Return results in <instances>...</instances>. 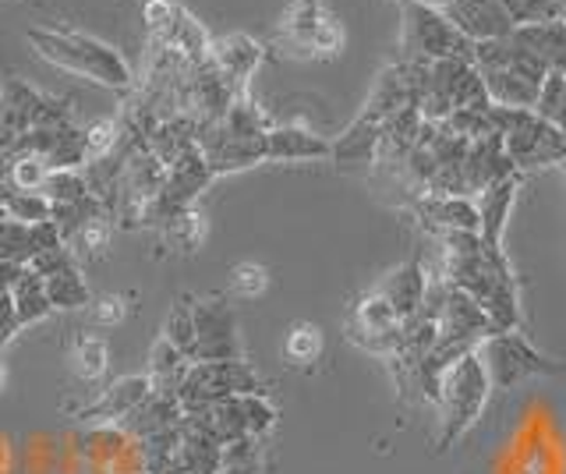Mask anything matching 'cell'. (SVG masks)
<instances>
[{
    "label": "cell",
    "instance_id": "cell-1",
    "mask_svg": "<svg viewBox=\"0 0 566 474\" xmlns=\"http://www.w3.org/2000/svg\"><path fill=\"white\" fill-rule=\"evenodd\" d=\"M439 244V276H447L457 291L474 297L500 333L521 329V287L503 249H489L478 234H450Z\"/></svg>",
    "mask_w": 566,
    "mask_h": 474
},
{
    "label": "cell",
    "instance_id": "cell-2",
    "mask_svg": "<svg viewBox=\"0 0 566 474\" xmlns=\"http://www.w3.org/2000/svg\"><path fill=\"white\" fill-rule=\"evenodd\" d=\"M25 40L43 61L64 67V72L85 75L106 89H132V67L111 43L75 29H29Z\"/></svg>",
    "mask_w": 566,
    "mask_h": 474
},
{
    "label": "cell",
    "instance_id": "cell-3",
    "mask_svg": "<svg viewBox=\"0 0 566 474\" xmlns=\"http://www.w3.org/2000/svg\"><path fill=\"white\" fill-rule=\"evenodd\" d=\"M474 67L485 82L489 99L495 107H510V110H535L538 93L548 78L545 67L524 46H517L513 36L478 43Z\"/></svg>",
    "mask_w": 566,
    "mask_h": 474
},
{
    "label": "cell",
    "instance_id": "cell-4",
    "mask_svg": "<svg viewBox=\"0 0 566 474\" xmlns=\"http://www.w3.org/2000/svg\"><path fill=\"white\" fill-rule=\"evenodd\" d=\"M489 397H492V379L482 361V350H474V355L460 358L457 365L447 368V376H442V386H439V400H436V411H439L436 446L442 453L453 450L460 439L478 425V418L485 414Z\"/></svg>",
    "mask_w": 566,
    "mask_h": 474
},
{
    "label": "cell",
    "instance_id": "cell-5",
    "mask_svg": "<svg viewBox=\"0 0 566 474\" xmlns=\"http://www.w3.org/2000/svg\"><path fill=\"white\" fill-rule=\"evenodd\" d=\"M495 125H500L503 149L517 173L563 167L566 160V135L535 110H510L495 107Z\"/></svg>",
    "mask_w": 566,
    "mask_h": 474
},
{
    "label": "cell",
    "instance_id": "cell-6",
    "mask_svg": "<svg viewBox=\"0 0 566 474\" xmlns=\"http://www.w3.org/2000/svg\"><path fill=\"white\" fill-rule=\"evenodd\" d=\"M276 50L294 61H329L344 50V25L323 0H291L276 25Z\"/></svg>",
    "mask_w": 566,
    "mask_h": 474
},
{
    "label": "cell",
    "instance_id": "cell-7",
    "mask_svg": "<svg viewBox=\"0 0 566 474\" xmlns=\"http://www.w3.org/2000/svg\"><path fill=\"white\" fill-rule=\"evenodd\" d=\"M400 61H407V64L471 61L474 64V43L447 19V11L403 4Z\"/></svg>",
    "mask_w": 566,
    "mask_h": 474
},
{
    "label": "cell",
    "instance_id": "cell-8",
    "mask_svg": "<svg viewBox=\"0 0 566 474\" xmlns=\"http://www.w3.org/2000/svg\"><path fill=\"white\" fill-rule=\"evenodd\" d=\"M489 89L478 67L471 61H436L421 64V85H418V110L424 120H447L453 110L482 107Z\"/></svg>",
    "mask_w": 566,
    "mask_h": 474
},
{
    "label": "cell",
    "instance_id": "cell-9",
    "mask_svg": "<svg viewBox=\"0 0 566 474\" xmlns=\"http://www.w3.org/2000/svg\"><path fill=\"white\" fill-rule=\"evenodd\" d=\"M482 361L489 368L492 390L510 393L517 390L524 379H538V376H566V361L545 358L542 350L531 344L521 329L510 333H495L482 344Z\"/></svg>",
    "mask_w": 566,
    "mask_h": 474
},
{
    "label": "cell",
    "instance_id": "cell-10",
    "mask_svg": "<svg viewBox=\"0 0 566 474\" xmlns=\"http://www.w3.org/2000/svg\"><path fill=\"white\" fill-rule=\"evenodd\" d=\"M262 390H265L262 376L244 358L191 361L181 390H177V400H181L185 411H206L227 397H248V393H262Z\"/></svg>",
    "mask_w": 566,
    "mask_h": 474
},
{
    "label": "cell",
    "instance_id": "cell-11",
    "mask_svg": "<svg viewBox=\"0 0 566 474\" xmlns=\"http://www.w3.org/2000/svg\"><path fill=\"white\" fill-rule=\"evenodd\" d=\"M344 333L354 347H361V350H368V355L389 361L400 347L403 323L379 291H368L350 305Z\"/></svg>",
    "mask_w": 566,
    "mask_h": 474
},
{
    "label": "cell",
    "instance_id": "cell-12",
    "mask_svg": "<svg viewBox=\"0 0 566 474\" xmlns=\"http://www.w3.org/2000/svg\"><path fill=\"white\" fill-rule=\"evenodd\" d=\"M191 315H195V361L244 358L238 312L223 294H209L199 297V302L191 297Z\"/></svg>",
    "mask_w": 566,
    "mask_h": 474
},
{
    "label": "cell",
    "instance_id": "cell-13",
    "mask_svg": "<svg viewBox=\"0 0 566 474\" xmlns=\"http://www.w3.org/2000/svg\"><path fill=\"white\" fill-rule=\"evenodd\" d=\"M411 217L424 234H432L436 241L450 234H478V209L474 199L464 196H421L411 206Z\"/></svg>",
    "mask_w": 566,
    "mask_h": 474
},
{
    "label": "cell",
    "instance_id": "cell-14",
    "mask_svg": "<svg viewBox=\"0 0 566 474\" xmlns=\"http://www.w3.org/2000/svg\"><path fill=\"white\" fill-rule=\"evenodd\" d=\"M447 19L464 32L474 46L503 40L517 29L506 11V0H453L447 8Z\"/></svg>",
    "mask_w": 566,
    "mask_h": 474
},
{
    "label": "cell",
    "instance_id": "cell-15",
    "mask_svg": "<svg viewBox=\"0 0 566 474\" xmlns=\"http://www.w3.org/2000/svg\"><path fill=\"white\" fill-rule=\"evenodd\" d=\"M262 57H265V46L252 36H244V32H227V36H217L209 43L212 67H217L238 93H248V82L259 72Z\"/></svg>",
    "mask_w": 566,
    "mask_h": 474
},
{
    "label": "cell",
    "instance_id": "cell-16",
    "mask_svg": "<svg viewBox=\"0 0 566 474\" xmlns=\"http://www.w3.org/2000/svg\"><path fill=\"white\" fill-rule=\"evenodd\" d=\"M524 173L506 181H495L489 188H482L474 196V209H478V238H482L489 249H503V231L510 223L513 206H517V191H521Z\"/></svg>",
    "mask_w": 566,
    "mask_h": 474
},
{
    "label": "cell",
    "instance_id": "cell-17",
    "mask_svg": "<svg viewBox=\"0 0 566 474\" xmlns=\"http://www.w3.org/2000/svg\"><path fill=\"white\" fill-rule=\"evenodd\" d=\"M149 393H153V379L146 372L114 379L103 390V397L96 403H88V408L78 411V418L85 421V425H103V421H124Z\"/></svg>",
    "mask_w": 566,
    "mask_h": 474
},
{
    "label": "cell",
    "instance_id": "cell-18",
    "mask_svg": "<svg viewBox=\"0 0 566 474\" xmlns=\"http://www.w3.org/2000/svg\"><path fill=\"white\" fill-rule=\"evenodd\" d=\"M333 143L323 138L312 128H301V125H280L270 128L265 135V160H276V164H308V160H329Z\"/></svg>",
    "mask_w": 566,
    "mask_h": 474
},
{
    "label": "cell",
    "instance_id": "cell-19",
    "mask_svg": "<svg viewBox=\"0 0 566 474\" xmlns=\"http://www.w3.org/2000/svg\"><path fill=\"white\" fill-rule=\"evenodd\" d=\"M389 305H394V312L400 315V323L415 319L424 294H429V270L421 266V262H403V266L389 270L386 280L376 287Z\"/></svg>",
    "mask_w": 566,
    "mask_h": 474
},
{
    "label": "cell",
    "instance_id": "cell-20",
    "mask_svg": "<svg viewBox=\"0 0 566 474\" xmlns=\"http://www.w3.org/2000/svg\"><path fill=\"white\" fill-rule=\"evenodd\" d=\"M181 418H185L181 400H177L174 393H156V390H153L128 418L117 421V425H120L124 435L135 439V443H138V439H149V435H159V432L174 429Z\"/></svg>",
    "mask_w": 566,
    "mask_h": 474
},
{
    "label": "cell",
    "instance_id": "cell-21",
    "mask_svg": "<svg viewBox=\"0 0 566 474\" xmlns=\"http://www.w3.org/2000/svg\"><path fill=\"white\" fill-rule=\"evenodd\" d=\"M506 178H517V167L510 164L500 135L482 138V143H468V191H471V199L482 188H489L495 181H506Z\"/></svg>",
    "mask_w": 566,
    "mask_h": 474
},
{
    "label": "cell",
    "instance_id": "cell-22",
    "mask_svg": "<svg viewBox=\"0 0 566 474\" xmlns=\"http://www.w3.org/2000/svg\"><path fill=\"white\" fill-rule=\"evenodd\" d=\"M517 46H524L548 75L566 72V22H542V25H517L510 32Z\"/></svg>",
    "mask_w": 566,
    "mask_h": 474
},
{
    "label": "cell",
    "instance_id": "cell-23",
    "mask_svg": "<svg viewBox=\"0 0 566 474\" xmlns=\"http://www.w3.org/2000/svg\"><path fill=\"white\" fill-rule=\"evenodd\" d=\"M379 131H382V125H376V120H368V117L358 114L347 125V131L333 143L329 160L336 167H371V164H376Z\"/></svg>",
    "mask_w": 566,
    "mask_h": 474
},
{
    "label": "cell",
    "instance_id": "cell-24",
    "mask_svg": "<svg viewBox=\"0 0 566 474\" xmlns=\"http://www.w3.org/2000/svg\"><path fill=\"white\" fill-rule=\"evenodd\" d=\"M156 231H159V241H164V249L191 255V252H199V244L206 241V220L199 209L191 206V209H181V213L167 217Z\"/></svg>",
    "mask_w": 566,
    "mask_h": 474
},
{
    "label": "cell",
    "instance_id": "cell-25",
    "mask_svg": "<svg viewBox=\"0 0 566 474\" xmlns=\"http://www.w3.org/2000/svg\"><path fill=\"white\" fill-rule=\"evenodd\" d=\"M188 358L177 350L174 344H167L164 337L156 340V347L149 350V368H146V376L153 379V390L156 393H174L181 390V382H185V372H188Z\"/></svg>",
    "mask_w": 566,
    "mask_h": 474
},
{
    "label": "cell",
    "instance_id": "cell-26",
    "mask_svg": "<svg viewBox=\"0 0 566 474\" xmlns=\"http://www.w3.org/2000/svg\"><path fill=\"white\" fill-rule=\"evenodd\" d=\"M11 302H14L18 323H22V326H35V323H43L46 315L53 312L50 297H46V284H43V276H35L29 266H25V273H22V276H18V284L11 287Z\"/></svg>",
    "mask_w": 566,
    "mask_h": 474
},
{
    "label": "cell",
    "instance_id": "cell-27",
    "mask_svg": "<svg viewBox=\"0 0 566 474\" xmlns=\"http://www.w3.org/2000/svg\"><path fill=\"white\" fill-rule=\"evenodd\" d=\"M43 284H46V297H50L53 312H75V308L93 305V291H88L78 266H67L61 273H53L43 280Z\"/></svg>",
    "mask_w": 566,
    "mask_h": 474
},
{
    "label": "cell",
    "instance_id": "cell-28",
    "mask_svg": "<svg viewBox=\"0 0 566 474\" xmlns=\"http://www.w3.org/2000/svg\"><path fill=\"white\" fill-rule=\"evenodd\" d=\"M453 135L468 138V143H482V138L500 135V125H495V103H482V107H464L453 110L447 120H442Z\"/></svg>",
    "mask_w": 566,
    "mask_h": 474
},
{
    "label": "cell",
    "instance_id": "cell-29",
    "mask_svg": "<svg viewBox=\"0 0 566 474\" xmlns=\"http://www.w3.org/2000/svg\"><path fill=\"white\" fill-rule=\"evenodd\" d=\"M323 355V329L312 323H294L283 337V358L294 368H312Z\"/></svg>",
    "mask_w": 566,
    "mask_h": 474
},
{
    "label": "cell",
    "instance_id": "cell-30",
    "mask_svg": "<svg viewBox=\"0 0 566 474\" xmlns=\"http://www.w3.org/2000/svg\"><path fill=\"white\" fill-rule=\"evenodd\" d=\"M71 361H75V372L82 382H99L106 376V365H111V350H106L103 337L82 333L75 340V350H71Z\"/></svg>",
    "mask_w": 566,
    "mask_h": 474
},
{
    "label": "cell",
    "instance_id": "cell-31",
    "mask_svg": "<svg viewBox=\"0 0 566 474\" xmlns=\"http://www.w3.org/2000/svg\"><path fill=\"white\" fill-rule=\"evenodd\" d=\"M0 202H4V209H8V217H11V220L29 223V227L46 223L50 213H53V206L40 196V191H18V188H11V185L0 188Z\"/></svg>",
    "mask_w": 566,
    "mask_h": 474
},
{
    "label": "cell",
    "instance_id": "cell-32",
    "mask_svg": "<svg viewBox=\"0 0 566 474\" xmlns=\"http://www.w3.org/2000/svg\"><path fill=\"white\" fill-rule=\"evenodd\" d=\"M40 196L50 206H67V202H78L88 196V185H85V173L82 170H50L43 185H40Z\"/></svg>",
    "mask_w": 566,
    "mask_h": 474
},
{
    "label": "cell",
    "instance_id": "cell-33",
    "mask_svg": "<svg viewBox=\"0 0 566 474\" xmlns=\"http://www.w3.org/2000/svg\"><path fill=\"white\" fill-rule=\"evenodd\" d=\"M164 340L174 344L188 361H195V315H191V297H181L164 323Z\"/></svg>",
    "mask_w": 566,
    "mask_h": 474
},
{
    "label": "cell",
    "instance_id": "cell-34",
    "mask_svg": "<svg viewBox=\"0 0 566 474\" xmlns=\"http://www.w3.org/2000/svg\"><path fill=\"white\" fill-rule=\"evenodd\" d=\"M185 14L188 11L177 4V0H146V8H142V19H146L153 43H167L174 36V29L181 25Z\"/></svg>",
    "mask_w": 566,
    "mask_h": 474
},
{
    "label": "cell",
    "instance_id": "cell-35",
    "mask_svg": "<svg viewBox=\"0 0 566 474\" xmlns=\"http://www.w3.org/2000/svg\"><path fill=\"white\" fill-rule=\"evenodd\" d=\"M32 255H35V238L29 223L8 220L0 227V259L14 262V266H29Z\"/></svg>",
    "mask_w": 566,
    "mask_h": 474
},
{
    "label": "cell",
    "instance_id": "cell-36",
    "mask_svg": "<svg viewBox=\"0 0 566 474\" xmlns=\"http://www.w3.org/2000/svg\"><path fill=\"white\" fill-rule=\"evenodd\" d=\"M111 238H114V223L106 220V217H99L93 223H85L82 231L67 241V249L75 252V259L78 255L82 259H93V255H103L106 249H111Z\"/></svg>",
    "mask_w": 566,
    "mask_h": 474
},
{
    "label": "cell",
    "instance_id": "cell-37",
    "mask_svg": "<svg viewBox=\"0 0 566 474\" xmlns=\"http://www.w3.org/2000/svg\"><path fill=\"white\" fill-rule=\"evenodd\" d=\"M513 25H542V22H566L559 0H506Z\"/></svg>",
    "mask_w": 566,
    "mask_h": 474
},
{
    "label": "cell",
    "instance_id": "cell-38",
    "mask_svg": "<svg viewBox=\"0 0 566 474\" xmlns=\"http://www.w3.org/2000/svg\"><path fill=\"white\" fill-rule=\"evenodd\" d=\"M120 146V120L117 117H103L96 125L85 128V149H88V164L103 160V156L117 152Z\"/></svg>",
    "mask_w": 566,
    "mask_h": 474
},
{
    "label": "cell",
    "instance_id": "cell-39",
    "mask_svg": "<svg viewBox=\"0 0 566 474\" xmlns=\"http://www.w3.org/2000/svg\"><path fill=\"white\" fill-rule=\"evenodd\" d=\"M265 287H270V273L259 262H241V266L230 270V291L238 297H262Z\"/></svg>",
    "mask_w": 566,
    "mask_h": 474
},
{
    "label": "cell",
    "instance_id": "cell-40",
    "mask_svg": "<svg viewBox=\"0 0 566 474\" xmlns=\"http://www.w3.org/2000/svg\"><path fill=\"white\" fill-rule=\"evenodd\" d=\"M50 173L46 160H40V156H22V160L11 164V178L8 185L18 188V191H40L43 178Z\"/></svg>",
    "mask_w": 566,
    "mask_h": 474
},
{
    "label": "cell",
    "instance_id": "cell-41",
    "mask_svg": "<svg viewBox=\"0 0 566 474\" xmlns=\"http://www.w3.org/2000/svg\"><path fill=\"white\" fill-rule=\"evenodd\" d=\"M67 266H78V259H75V252L67 249V244H53V249L35 252L32 262H29V270L35 276H43V280L53 276V273H61V270H67Z\"/></svg>",
    "mask_w": 566,
    "mask_h": 474
},
{
    "label": "cell",
    "instance_id": "cell-42",
    "mask_svg": "<svg viewBox=\"0 0 566 474\" xmlns=\"http://www.w3.org/2000/svg\"><path fill=\"white\" fill-rule=\"evenodd\" d=\"M88 319H93V326H117L124 319V297L120 294L93 297V305H88Z\"/></svg>",
    "mask_w": 566,
    "mask_h": 474
},
{
    "label": "cell",
    "instance_id": "cell-43",
    "mask_svg": "<svg viewBox=\"0 0 566 474\" xmlns=\"http://www.w3.org/2000/svg\"><path fill=\"white\" fill-rule=\"evenodd\" d=\"M18 329H22V323H18V312H14V302H11V291H0V350L8 347V340L14 337Z\"/></svg>",
    "mask_w": 566,
    "mask_h": 474
},
{
    "label": "cell",
    "instance_id": "cell-44",
    "mask_svg": "<svg viewBox=\"0 0 566 474\" xmlns=\"http://www.w3.org/2000/svg\"><path fill=\"white\" fill-rule=\"evenodd\" d=\"M22 273H25V266H14V262H4V259H0V291H11Z\"/></svg>",
    "mask_w": 566,
    "mask_h": 474
},
{
    "label": "cell",
    "instance_id": "cell-45",
    "mask_svg": "<svg viewBox=\"0 0 566 474\" xmlns=\"http://www.w3.org/2000/svg\"><path fill=\"white\" fill-rule=\"evenodd\" d=\"M262 461H234V464H223L217 474H259Z\"/></svg>",
    "mask_w": 566,
    "mask_h": 474
},
{
    "label": "cell",
    "instance_id": "cell-46",
    "mask_svg": "<svg viewBox=\"0 0 566 474\" xmlns=\"http://www.w3.org/2000/svg\"><path fill=\"white\" fill-rule=\"evenodd\" d=\"M403 4H421V8H436V11H447L453 0H403Z\"/></svg>",
    "mask_w": 566,
    "mask_h": 474
},
{
    "label": "cell",
    "instance_id": "cell-47",
    "mask_svg": "<svg viewBox=\"0 0 566 474\" xmlns=\"http://www.w3.org/2000/svg\"><path fill=\"white\" fill-rule=\"evenodd\" d=\"M4 390H8V365L0 361V393H4Z\"/></svg>",
    "mask_w": 566,
    "mask_h": 474
},
{
    "label": "cell",
    "instance_id": "cell-48",
    "mask_svg": "<svg viewBox=\"0 0 566 474\" xmlns=\"http://www.w3.org/2000/svg\"><path fill=\"white\" fill-rule=\"evenodd\" d=\"M8 220H11V217H8V209H4V202H0V227H4Z\"/></svg>",
    "mask_w": 566,
    "mask_h": 474
},
{
    "label": "cell",
    "instance_id": "cell-49",
    "mask_svg": "<svg viewBox=\"0 0 566 474\" xmlns=\"http://www.w3.org/2000/svg\"><path fill=\"white\" fill-rule=\"evenodd\" d=\"M563 173H566V160H563Z\"/></svg>",
    "mask_w": 566,
    "mask_h": 474
},
{
    "label": "cell",
    "instance_id": "cell-50",
    "mask_svg": "<svg viewBox=\"0 0 566 474\" xmlns=\"http://www.w3.org/2000/svg\"><path fill=\"white\" fill-rule=\"evenodd\" d=\"M138 474H146V471H138Z\"/></svg>",
    "mask_w": 566,
    "mask_h": 474
}]
</instances>
